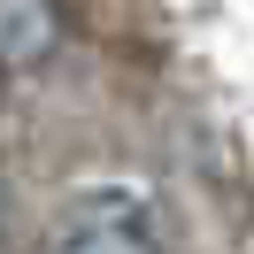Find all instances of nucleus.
<instances>
[{"instance_id": "nucleus-1", "label": "nucleus", "mask_w": 254, "mask_h": 254, "mask_svg": "<svg viewBox=\"0 0 254 254\" xmlns=\"http://www.w3.org/2000/svg\"><path fill=\"white\" fill-rule=\"evenodd\" d=\"M54 254H162V247H154V223H146L139 200H124V192H93V200L62 223Z\"/></svg>"}, {"instance_id": "nucleus-2", "label": "nucleus", "mask_w": 254, "mask_h": 254, "mask_svg": "<svg viewBox=\"0 0 254 254\" xmlns=\"http://www.w3.org/2000/svg\"><path fill=\"white\" fill-rule=\"evenodd\" d=\"M62 47V0H0V77L39 69Z\"/></svg>"}]
</instances>
